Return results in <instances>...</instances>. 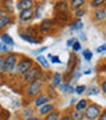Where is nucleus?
<instances>
[{
	"label": "nucleus",
	"instance_id": "obj_3",
	"mask_svg": "<svg viewBox=\"0 0 106 120\" xmlns=\"http://www.w3.org/2000/svg\"><path fill=\"white\" fill-rule=\"evenodd\" d=\"M34 64H36L34 59L28 57V56H21L20 60H19V63H17V65H16V71H15V73L23 76V75H24L25 72H28Z\"/></svg>",
	"mask_w": 106,
	"mask_h": 120
},
{
	"label": "nucleus",
	"instance_id": "obj_52",
	"mask_svg": "<svg viewBox=\"0 0 106 120\" xmlns=\"http://www.w3.org/2000/svg\"><path fill=\"white\" fill-rule=\"evenodd\" d=\"M105 22H106V20H105Z\"/></svg>",
	"mask_w": 106,
	"mask_h": 120
},
{
	"label": "nucleus",
	"instance_id": "obj_30",
	"mask_svg": "<svg viewBox=\"0 0 106 120\" xmlns=\"http://www.w3.org/2000/svg\"><path fill=\"white\" fill-rule=\"evenodd\" d=\"M86 15H88V9L86 8H81V9H78V11H74V12H73L74 19H82V17L86 16Z\"/></svg>",
	"mask_w": 106,
	"mask_h": 120
},
{
	"label": "nucleus",
	"instance_id": "obj_51",
	"mask_svg": "<svg viewBox=\"0 0 106 120\" xmlns=\"http://www.w3.org/2000/svg\"><path fill=\"white\" fill-rule=\"evenodd\" d=\"M0 75H1V72H0Z\"/></svg>",
	"mask_w": 106,
	"mask_h": 120
},
{
	"label": "nucleus",
	"instance_id": "obj_36",
	"mask_svg": "<svg viewBox=\"0 0 106 120\" xmlns=\"http://www.w3.org/2000/svg\"><path fill=\"white\" fill-rule=\"evenodd\" d=\"M81 49H82V45H81V43L77 40L76 43L73 44V47H72V51H73V53H76V52H80Z\"/></svg>",
	"mask_w": 106,
	"mask_h": 120
},
{
	"label": "nucleus",
	"instance_id": "obj_50",
	"mask_svg": "<svg viewBox=\"0 0 106 120\" xmlns=\"http://www.w3.org/2000/svg\"><path fill=\"white\" fill-rule=\"evenodd\" d=\"M105 8H106V1H105Z\"/></svg>",
	"mask_w": 106,
	"mask_h": 120
},
{
	"label": "nucleus",
	"instance_id": "obj_25",
	"mask_svg": "<svg viewBox=\"0 0 106 120\" xmlns=\"http://www.w3.org/2000/svg\"><path fill=\"white\" fill-rule=\"evenodd\" d=\"M88 4H89V7L93 11V9H98V8L105 7V0H90Z\"/></svg>",
	"mask_w": 106,
	"mask_h": 120
},
{
	"label": "nucleus",
	"instance_id": "obj_43",
	"mask_svg": "<svg viewBox=\"0 0 106 120\" xmlns=\"http://www.w3.org/2000/svg\"><path fill=\"white\" fill-rule=\"evenodd\" d=\"M60 120H73V119L70 117V113H69V111H68V112H65V113H62V116H61Z\"/></svg>",
	"mask_w": 106,
	"mask_h": 120
},
{
	"label": "nucleus",
	"instance_id": "obj_34",
	"mask_svg": "<svg viewBox=\"0 0 106 120\" xmlns=\"http://www.w3.org/2000/svg\"><path fill=\"white\" fill-rule=\"evenodd\" d=\"M12 52V48L8 47V45H5V44H3L1 41H0V55H8V53H11Z\"/></svg>",
	"mask_w": 106,
	"mask_h": 120
},
{
	"label": "nucleus",
	"instance_id": "obj_23",
	"mask_svg": "<svg viewBox=\"0 0 106 120\" xmlns=\"http://www.w3.org/2000/svg\"><path fill=\"white\" fill-rule=\"evenodd\" d=\"M69 113H70V117L73 120H85V113L81 111H76L74 108H70L69 109Z\"/></svg>",
	"mask_w": 106,
	"mask_h": 120
},
{
	"label": "nucleus",
	"instance_id": "obj_41",
	"mask_svg": "<svg viewBox=\"0 0 106 120\" xmlns=\"http://www.w3.org/2000/svg\"><path fill=\"white\" fill-rule=\"evenodd\" d=\"M47 49H48V47H41V48H38L37 51H33V52H32V55H33V56H38V55H41L44 51H47Z\"/></svg>",
	"mask_w": 106,
	"mask_h": 120
},
{
	"label": "nucleus",
	"instance_id": "obj_4",
	"mask_svg": "<svg viewBox=\"0 0 106 120\" xmlns=\"http://www.w3.org/2000/svg\"><path fill=\"white\" fill-rule=\"evenodd\" d=\"M19 60H20V56L15 53V52H11L8 55H5V67H4V73L7 75H12L15 73L16 71V65L19 63Z\"/></svg>",
	"mask_w": 106,
	"mask_h": 120
},
{
	"label": "nucleus",
	"instance_id": "obj_26",
	"mask_svg": "<svg viewBox=\"0 0 106 120\" xmlns=\"http://www.w3.org/2000/svg\"><path fill=\"white\" fill-rule=\"evenodd\" d=\"M69 8V1H57L55 5L56 11H60V12H64Z\"/></svg>",
	"mask_w": 106,
	"mask_h": 120
},
{
	"label": "nucleus",
	"instance_id": "obj_9",
	"mask_svg": "<svg viewBox=\"0 0 106 120\" xmlns=\"http://www.w3.org/2000/svg\"><path fill=\"white\" fill-rule=\"evenodd\" d=\"M34 5H36L34 0H19V1H16V9L19 12L25 11V9H32L34 8Z\"/></svg>",
	"mask_w": 106,
	"mask_h": 120
},
{
	"label": "nucleus",
	"instance_id": "obj_7",
	"mask_svg": "<svg viewBox=\"0 0 106 120\" xmlns=\"http://www.w3.org/2000/svg\"><path fill=\"white\" fill-rule=\"evenodd\" d=\"M49 103H52V100L49 99V96L47 95V92L44 91L42 94H40L37 96V98H34L33 99V101H32V104H33V108H40V107H42V105H45V104H49Z\"/></svg>",
	"mask_w": 106,
	"mask_h": 120
},
{
	"label": "nucleus",
	"instance_id": "obj_16",
	"mask_svg": "<svg viewBox=\"0 0 106 120\" xmlns=\"http://www.w3.org/2000/svg\"><path fill=\"white\" fill-rule=\"evenodd\" d=\"M58 91H60V94H62V95H72V94H74V86L70 84V83H62L58 87Z\"/></svg>",
	"mask_w": 106,
	"mask_h": 120
},
{
	"label": "nucleus",
	"instance_id": "obj_28",
	"mask_svg": "<svg viewBox=\"0 0 106 120\" xmlns=\"http://www.w3.org/2000/svg\"><path fill=\"white\" fill-rule=\"evenodd\" d=\"M47 59H48V61H49V63H52V64H62V60L60 59V56H57V55L48 53Z\"/></svg>",
	"mask_w": 106,
	"mask_h": 120
},
{
	"label": "nucleus",
	"instance_id": "obj_29",
	"mask_svg": "<svg viewBox=\"0 0 106 120\" xmlns=\"http://www.w3.org/2000/svg\"><path fill=\"white\" fill-rule=\"evenodd\" d=\"M52 75H53V73L49 72V71H42V75H41V77H40V80H41L44 84H47V83H51Z\"/></svg>",
	"mask_w": 106,
	"mask_h": 120
},
{
	"label": "nucleus",
	"instance_id": "obj_13",
	"mask_svg": "<svg viewBox=\"0 0 106 120\" xmlns=\"http://www.w3.org/2000/svg\"><path fill=\"white\" fill-rule=\"evenodd\" d=\"M19 35H20L21 40H24V41H27V43H29V44H40V40H37L33 35L28 34L27 31H19Z\"/></svg>",
	"mask_w": 106,
	"mask_h": 120
},
{
	"label": "nucleus",
	"instance_id": "obj_24",
	"mask_svg": "<svg viewBox=\"0 0 106 120\" xmlns=\"http://www.w3.org/2000/svg\"><path fill=\"white\" fill-rule=\"evenodd\" d=\"M61 116H62V112L60 111V109H57V108H56L55 111L51 112L49 115H47L42 120H60V119H61Z\"/></svg>",
	"mask_w": 106,
	"mask_h": 120
},
{
	"label": "nucleus",
	"instance_id": "obj_19",
	"mask_svg": "<svg viewBox=\"0 0 106 120\" xmlns=\"http://www.w3.org/2000/svg\"><path fill=\"white\" fill-rule=\"evenodd\" d=\"M90 104V100L89 99H80V100H78V101H77L76 103V105H74V109H76V111H81V112H85V109H86V108H88V105H89Z\"/></svg>",
	"mask_w": 106,
	"mask_h": 120
},
{
	"label": "nucleus",
	"instance_id": "obj_17",
	"mask_svg": "<svg viewBox=\"0 0 106 120\" xmlns=\"http://www.w3.org/2000/svg\"><path fill=\"white\" fill-rule=\"evenodd\" d=\"M85 5H86V1L85 0H72V1H69V9L72 12L78 11L81 8H85Z\"/></svg>",
	"mask_w": 106,
	"mask_h": 120
},
{
	"label": "nucleus",
	"instance_id": "obj_27",
	"mask_svg": "<svg viewBox=\"0 0 106 120\" xmlns=\"http://www.w3.org/2000/svg\"><path fill=\"white\" fill-rule=\"evenodd\" d=\"M33 115H36L33 107H25L23 109V112H21V116H23L24 119H28V117H31V116H33Z\"/></svg>",
	"mask_w": 106,
	"mask_h": 120
},
{
	"label": "nucleus",
	"instance_id": "obj_37",
	"mask_svg": "<svg viewBox=\"0 0 106 120\" xmlns=\"http://www.w3.org/2000/svg\"><path fill=\"white\" fill-rule=\"evenodd\" d=\"M4 67H5V55H0V72L4 73Z\"/></svg>",
	"mask_w": 106,
	"mask_h": 120
},
{
	"label": "nucleus",
	"instance_id": "obj_40",
	"mask_svg": "<svg viewBox=\"0 0 106 120\" xmlns=\"http://www.w3.org/2000/svg\"><path fill=\"white\" fill-rule=\"evenodd\" d=\"M96 52H97V53H102V52H106V43L101 44V45H98V47L96 48Z\"/></svg>",
	"mask_w": 106,
	"mask_h": 120
},
{
	"label": "nucleus",
	"instance_id": "obj_8",
	"mask_svg": "<svg viewBox=\"0 0 106 120\" xmlns=\"http://www.w3.org/2000/svg\"><path fill=\"white\" fill-rule=\"evenodd\" d=\"M19 22L20 23H31L34 20V12H33V8L32 9H25V11H21L19 12Z\"/></svg>",
	"mask_w": 106,
	"mask_h": 120
},
{
	"label": "nucleus",
	"instance_id": "obj_39",
	"mask_svg": "<svg viewBox=\"0 0 106 120\" xmlns=\"http://www.w3.org/2000/svg\"><path fill=\"white\" fill-rule=\"evenodd\" d=\"M81 75H82V72H81V69H77L76 72H74V75H73V77H72V82H74L76 83L78 79L81 77Z\"/></svg>",
	"mask_w": 106,
	"mask_h": 120
},
{
	"label": "nucleus",
	"instance_id": "obj_48",
	"mask_svg": "<svg viewBox=\"0 0 106 120\" xmlns=\"http://www.w3.org/2000/svg\"><path fill=\"white\" fill-rule=\"evenodd\" d=\"M92 73H93V69H92V68H88L86 71H84V72H82V75H92Z\"/></svg>",
	"mask_w": 106,
	"mask_h": 120
},
{
	"label": "nucleus",
	"instance_id": "obj_44",
	"mask_svg": "<svg viewBox=\"0 0 106 120\" xmlns=\"http://www.w3.org/2000/svg\"><path fill=\"white\" fill-rule=\"evenodd\" d=\"M78 38H80L82 41H86V40H88V36H86V34H84L82 31H81L80 34H78Z\"/></svg>",
	"mask_w": 106,
	"mask_h": 120
},
{
	"label": "nucleus",
	"instance_id": "obj_2",
	"mask_svg": "<svg viewBox=\"0 0 106 120\" xmlns=\"http://www.w3.org/2000/svg\"><path fill=\"white\" fill-rule=\"evenodd\" d=\"M41 75H42V68L38 64H34L28 72H25L23 76H21V82L27 86V84H31V83L40 80Z\"/></svg>",
	"mask_w": 106,
	"mask_h": 120
},
{
	"label": "nucleus",
	"instance_id": "obj_49",
	"mask_svg": "<svg viewBox=\"0 0 106 120\" xmlns=\"http://www.w3.org/2000/svg\"><path fill=\"white\" fill-rule=\"evenodd\" d=\"M4 15H5V11H4L3 8H1V7H0V19H1V17L4 16Z\"/></svg>",
	"mask_w": 106,
	"mask_h": 120
},
{
	"label": "nucleus",
	"instance_id": "obj_11",
	"mask_svg": "<svg viewBox=\"0 0 106 120\" xmlns=\"http://www.w3.org/2000/svg\"><path fill=\"white\" fill-rule=\"evenodd\" d=\"M64 83V77H62V73L61 72H53V75H52V80L51 83H49V86L53 88V90H57L61 84Z\"/></svg>",
	"mask_w": 106,
	"mask_h": 120
},
{
	"label": "nucleus",
	"instance_id": "obj_22",
	"mask_svg": "<svg viewBox=\"0 0 106 120\" xmlns=\"http://www.w3.org/2000/svg\"><path fill=\"white\" fill-rule=\"evenodd\" d=\"M70 31H78V32H81L82 31V28H84V22L81 20V19H74L72 23H70Z\"/></svg>",
	"mask_w": 106,
	"mask_h": 120
},
{
	"label": "nucleus",
	"instance_id": "obj_21",
	"mask_svg": "<svg viewBox=\"0 0 106 120\" xmlns=\"http://www.w3.org/2000/svg\"><path fill=\"white\" fill-rule=\"evenodd\" d=\"M86 96L89 98V96H97V95L101 94V88H99V86H97V84H92L90 87H88V90H86Z\"/></svg>",
	"mask_w": 106,
	"mask_h": 120
},
{
	"label": "nucleus",
	"instance_id": "obj_31",
	"mask_svg": "<svg viewBox=\"0 0 106 120\" xmlns=\"http://www.w3.org/2000/svg\"><path fill=\"white\" fill-rule=\"evenodd\" d=\"M40 26L48 27V28H52V30H53V27H55V20H53V19H42L41 23H40Z\"/></svg>",
	"mask_w": 106,
	"mask_h": 120
},
{
	"label": "nucleus",
	"instance_id": "obj_6",
	"mask_svg": "<svg viewBox=\"0 0 106 120\" xmlns=\"http://www.w3.org/2000/svg\"><path fill=\"white\" fill-rule=\"evenodd\" d=\"M90 19L92 22L96 23V24H101L106 20V8L102 7V8H98V9H93L92 13H90Z\"/></svg>",
	"mask_w": 106,
	"mask_h": 120
},
{
	"label": "nucleus",
	"instance_id": "obj_15",
	"mask_svg": "<svg viewBox=\"0 0 106 120\" xmlns=\"http://www.w3.org/2000/svg\"><path fill=\"white\" fill-rule=\"evenodd\" d=\"M0 41L3 44H5V45H8V47H15V40H13V38L9 34H7V32H1L0 34Z\"/></svg>",
	"mask_w": 106,
	"mask_h": 120
},
{
	"label": "nucleus",
	"instance_id": "obj_46",
	"mask_svg": "<svg viewBox=\"0 0 106 120\" xmlns=\"http://www.w3.org/2000/svg\"><path fill=\"white\" fill-rule=\"evenodd\" d=\"M98 120H106V108L102 111V113H101V116H99V119Z\"/></svg>",
	"mask_w": 106,
	"mask_h": 120
},
{
	"label": "nucleus",
	"instance_id": "obj_47",
	"mask_svg": "<svg viewBox=\"0 0 106 120\" xmlns=\"http://www.w3.org/2000/svg\"><path fill=\"white\" fill-rule=\"evenodd\" d=\"M77 101H78V99H76V98H72V99H70V105H72V107H74Z\"/></svg>",
	"mask_w": 106,
	"mask_h": 120
},
{
	"label": "nucleus",
	"instance_id": "obj_14",
	"mask_svg": "<svg viewBox=\"0 0 106 120\" xmlns=\"http://www.w3.org/2000/svg\"><path fill=\"white\" fill-rule=\"evenodd\" d=\"M0 7L5 11V13H13V11L16 9V3L12 0H3L0 1Z\"/></svg>",
	"mask_w": 106,
	"mask_h": 120
},
{
	"label": "nucleus",
	"instance_id": "obj_32",
	"mask_svg": "<svg viewBox=\"0 0 106 120\" xmlns=\"http://www.w3.org/2000/svg\"><path fill=\"white\" fill-rule=\"evenodd\" d=\"M88 90V86H85V84H78V86L74 87V94L76 95H82L86 92Z\"/></svg>",
	"mask_w": 106,
	"mask_h": 120
},
{
	"label": "nucleus",
	"instance_id": "obj_18",
	"mask_svg": "<svg viewBox=\"0 0 106 120\" xmlns=\"http://www.w3.org/2000/svg\"><path fill=\"white\" fill-rule=\"evenodd\" d=\"M34 61H36V64H38L41 68H44V71H48V69H49V61H48L47 56L38 55V56H36Z\"/></svg>",
	"mask_w": 106,
	"mask_h": 120
},
{
	"label": "nucleus",
	"instance_id": "obj_33",
	"mask_svg": "<svg viewBox=\"0 0 106 120\" xmlns=\"http://www.w3.org/2000/svg\"><path fill=\"white\" fill-rule=\"evenodd\" d=\"M98 86H99V88H101V92L105 95V98H106V76L99 77V83H98Z\"/></svg>",
	"mask_w": 106,
	"mask_h": 120
},
{
	"label": "nucleus",
	"instance_id": "obj_5",
	"mask_svg": "<svg viewBox=\"0 0 106 120\" xmlns=\"http://www.w3.org/2000/svg\"><path fill=\"white\" fill-rule=\"evenodd\" d=\"M102 111H103V108L97 103H93V101H90V104L88 105V108L85 109V119L86 120H98L99 119V116H101Z\"/></svg>",
	"mask_w": 106,
	"mask_h": 120
},
{
	"label": "nucleus",
	"instance_id": "obj_12",
	"mask_svg": "<svg viewBox=\"0 0 106 120\" xmlns=\"http://www.w3.org/2000/svg\"><path fill=\"white\" fill-rule=\"evenodd\" d=\"M56 109V104L55 103H49V104H45V105H42V107H40L37 109V115L40 116V117H45L47 115H49L51 112H53Z\"/></svg>",
	"mask_w": 106,
	"mask_h": 120
},
{
	"label": "nucleus",
	"instance_id": "obj_38",
	"mask_svg": "<svg viewBox=\"0 0 106 120\" xmlns=\"http://www.w3.org/2000/svg\"><path fill=\"white\" fill-rule=\"evenodd\" d=\"M9 116H11V112L8 111H3V113L0 112V120H11Z\"/></svg>",
	"mask_w": 106,
	"mask_h": 120
},
{
	"label": "nucleus",
	"instance_id": "obj_1",
	"mask_svg": "<svg viewBox=\"0 0 106 120\" xmlns=\"http://www.w3.org/2000/svg\"><path fill=\"white\" fill-rule=\"evenodd\" d=\"M44 91H45V84L41 80H37V82H33V83H31V84H27L25 90H24V96L33 100L40 94H42Z\"/></svg>",
	"mask_w": 106,
	"mask_h": 120
},
{
	"label": "nucleus",
	"instance_id": "obj_42",
	"mask_svg": "<svg viewBox=\"0 0 106 120\" xmlns=\"http://www.w3.org/2000/svg\"><path fill=\"white\" fill-rule=\"evenodd\" d=\"M77 40H78V39H77V38H72V39H69L68 41H66V47L72 48V47H73V44L76 43Z\"/></svg>",
	"mask_w": 106,
	"mask_h": 120
},
{
	"label": "nucleus",
	"instance_id": "obj_10",
	"mask_svg": "<svg viewBox=\"0 0 106 120\" xmlns=\"http://www.w3.org/2000/svg\"><path fill=\"white\" fill-rule=\"evenodd\" d=\"M13 22H15V16H13V13H5L4 16L0 19V34H1V31H4L7 27L11 26Z\"/></svg>",
	"mask_w": 106,
	"mask_h": 120
},
{
	"label": "nucleus",
	"instance_id": "obj_35",
	"mask_svg": "<svg viewBox=\"0 0 106 120\" xmlns=\"http://www.w3.org/2000/svg\"><path fill=\"white\" fill-rule=\"evenodd\" d=\"M82 57H84L86 61H90V60L93 59V52L90 51L89 48H85L84 51H82Z\"/></svg>",
	"mask_w": 106,
	"mask_h": 120
},
{
	"label": "nucleus",
	"instance_id": "obj_20",
	"mask_svg": "<svg viewBox=\"0 0 106 120\" xmlns=\"http://www.w3.org/2000/svg\"><path fill=\"white\" fill-rule=\"evenodd\" d=\"M44 3L42 1H36V5L33 8V12H34V19H42V13H44Z\"/></svg>",
	"mask_w": 106,
	"mask_h": 120
},
{
	"label": "nucleus",
	"instance_id": "obj_45",
	"mask_svg": "<svg viewBox=\"0 0 106 120\" xmlns=\"http://www.w3.org/2000/svg\"><path fill=\"white\" fill-rule=\"evenodd\" d=\"M25 120H42V117H40V116L36 113V115L31 116V117H28V119H25Z\"/></svg>",
	"mask_w": 106,
	"mask_h": 120
}]
</instances>
